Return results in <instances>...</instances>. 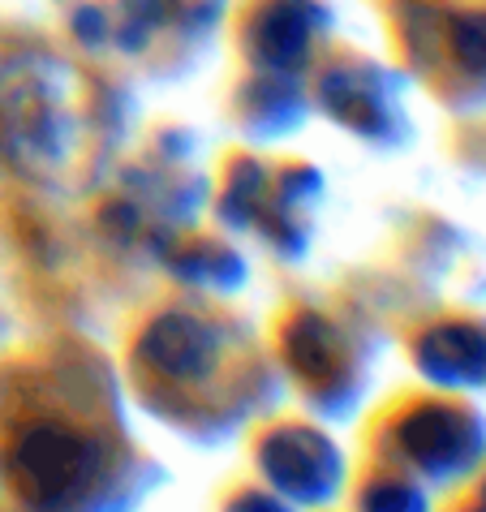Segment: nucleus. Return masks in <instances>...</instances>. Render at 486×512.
<instances>
[{
  "label": "nucleus",
  "mask_w": 486,
  "mask_h": 512,
  "mask_svg": "<svg viewBox=\"0 0 486 512\" xmlns=\"http://www.w3.org/2000/svg\"><path fill=\"white\" fill-rule=\"evenodd\" d=\"M362 512H426V495L422 487H413L405 478H388V482H375L366 487L362 495Z\"/></svg>",
  "instance_id": "obj_5"
},
{
  "label": "nucleus",
  "mask_w": 486,
  "mask_h": 512,
  "mask_svg": "<svg viewBox=\"0 0 486 512\" xmlns=\"http://www.w3.org/2000/svg\"><path fill=\"white\" fill-rule=\"evenodd\" d=\"M99 469V448L82 431L69 426H39L13 452V474L22 491L39 495L44 504H61L82 495V487Z\"/></svg>",
  "instance_id": "obj_2"
},
{
  "label": "nucleus",
  "mask_w": 486,
  "mask_h": 512,
  "mask_svg": "<svg viewBox=\"0 0 486 512\" xmlns=\"http://www.w3.org/2000/svg\"><path fill=\"white\" fill-rule=\"evenodd\" d=\"M263 469L271 478V487L280 495H293V500L306 504H327L340 487V452L327 444L319 431H306V426H284L267 439L263 448Z\"/></svg>",
  "instance_id": "obj_3"
},
{
  "label": "nucleus",
  "mask_w": 486,
  "mask_h": 512,
  "mask_svg": "<svg viewBox=\"0 0 486 512\" xmlns=\"http://www.w3.org/2000/svg\"><path fill=\"white\" fill-rule=\"evenodd\" d=\"M482 500H486V491H482Z\"/></svg>",
  "instance_id": "obj_7"
},
{
  "label": "nucleus",
  "mask_w": 486,
  "mask_h": 512,
  "mask_svg": "<svg viewBox=\"0 0 486 512\" xmlns=\"http://www.w3.org/2000/svg\"><path fill=\"white\" fill-rule=\"evenodd\" d=\"M400 452L431 478H461L486 457V426L461 405H422L400 422Z\"/></svg>",
  "instance_id": "obj_1"
},
{
  "label": "nucleus",
  "mask_w": 486,
  "mask_h": 512,
  "mask_svg": "<svg viewBox=\"0 0 486 512\" xmlns=\"http://www.w3.org/2000/svg\"><path fill=\"white\" fill-rule=\"evenodd\" d=\"M418 362L439 388H474L486 379V327L474 323H443L422 340Z\"/></svg>",
  "instance_id": "obj_4"
},
{
  "label": "nucleus",
  "mask_w": 486,
  "mask_h": 512,
  "mask_svg": "<svg viewBox=\"0 0 486 512\" xmlns=\"http://www.w3.org/2000/svg\"><path fill=\"white\" fill-rule=\"evenodd\" d=\"M469 512H486V500H482V508H469Z\"/></svg>",
  "instance_id": "obj_6"
}]
</instances>
